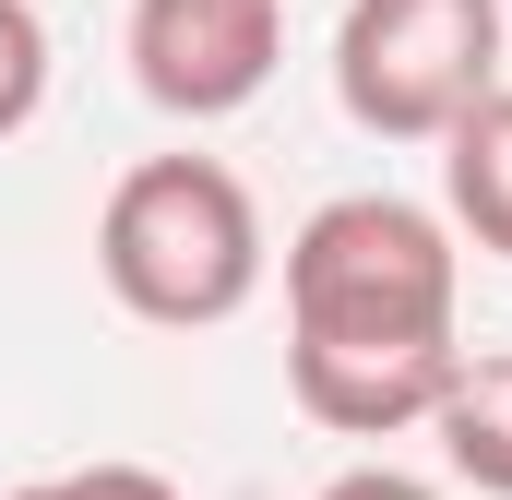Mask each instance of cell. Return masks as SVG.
<instances>
[{
	"label": "cell",
	"instance_id": "3957f363",
	"mask_svg": "<svg viewBox=\"0 0 512 500\" xmlns=\"http://www.w3.org/2000/svg\"><path fill=\"white\" fill-rule=\"evenodd\" d=\"M501 0H346L334 24V96L370 143H441L501 84Z\"/></svg>",
	"mask_w": 512,
	"mask_h": 500
},
{
	"label": "cell",
	"instance_id": "5b68a950",
	"mask_svg": "<svg viewBox=\"0 0 512 500\" xmlns=\"http://www.w3.org/2000/svg\"><path fill=\"white\" fill-rule=\"evenodd\" d=\"M453 370H465V346H286L298 417H322V429H346V441L429 429V405H441Z\"/></svg>",
	"mask_w": 512,
	"mask_h": 500
},
{
	"label": "cell",
	"instance_id": "9c48e42d",
	"mask_svg": "<svg viewBox=\"0 0 512 500\" xmlns=\"http://www.w3.org/2000/svg\"><path fill=\"white\" fill-rule=\"evenodd\" d=\"M0 500H179L155 465H72V477H36V489H0Z\"/></svg>",
	"mask_w": 512,
	"mask_h": 500
},
{
	"label": "cell",
	"instance_id": "30bf717a",
	"mask_svg": "<svg viewBox=\"0 0 512 500\" xmlns=\"http://www.w3.org/2000/svg\"><path fill=\"white\" fill-rule=\"evenodd\" d=\"M322 500H441V489H417V477H393V465H346Z\"/></svg>",
	"mask_w": 512,
	"mask_h": 500
},
{
	"label": "cell",
	"instance_id": "52a82bcc",
	"mask_svg": "<svg viewBox=\"0 0 512 500\" xmlns=\"http://www.w3.org/2000/svg\"><path fill=\"white\" fill-rule=\"evenodd\" d=\"M429 429H441V465L453 477H477L489 500H512V346L501 358H465V370L441 381Z\"/></svg>",
	"mask_w": 512,
	"mask_h": 500
},
{
	"label": "cell",
	"instance_id": "277c9868",
	"mask_svg": "<svg viewBox=\"0 0 512 500\" xmlns=\"http://www.w3.org/2000/svg\"><path fill=\"white\" fill-rule=\"evenodd\" d=\"M286 60V0H131V84L167 120H239Z\"/></svg>",
	"mask_w": 512,
	"mask_h": 500
},
{
	"label": "cell",
	"instance_id": "7a4b0ae2",
	"mask_svg": "<svg viewBox=\"0 0 512 500\" xmlns=\"http://www.w3.org/2000/svg\"><path fill=\"white\" fill-rule=\"evenodd\" d=\"M465 250L405 191H334L286 239V346H453Z\"/></svg>",
	"mask_w": 512,
	"mask_h": 500
},
{
	"label": "cell",
	"instance_id": "ba28073f",
	"mask_svg": "<svg viewBox=\"0 0 512 500\" xmlns=\"http://www.w3.org/2000/svg\"><path fill=\"white\" fill-rule=\"evenodd\" d=\"M48 108V24H36V0H0V143Z\"/></svg>",
	"mask_w": 512,
	"mask_h": 500
},
{
	"label": "cell",
	"instance_id": "8fae6325",
	"mask_svg": "<svg viewBox=\"0 0 512 500\" xmlns=\"http://www.w3.org/2000/svg\"><path fill=\"white\" fill-rule=\"evenodd\" d=\"M501 12H512V0H501Z\"/></svg>",
	"mask_w": 512,
	"mask_h": 500
},
{
	"label": "cell",
	"instance_id": "6da1fadb",
	"mask_svg": "<svg viewBox=\"0 0 512 500\" xmlns=\"http://www.w3.org/2000/svg\"><path fill=\"white\" fill-rule=\"evenodd\" d=\"M96 274L131 322L155 334H215L262 286V203L227 155H143L120 167L96 215Z\"/></svg>",
	"mask_w": 512,
	"mask_h": 500
},
{
	"label": "cell",
	"instance_id": "8992f818",
	"mask_svg": "<svg viewBox=\"0 0 512 500\" xmlns=\"http://www.w3.org/2000/svg\"><path fill=\"white\" fill-rule=\"evenodd\" d=\"M441 203H453V227L477 250L512 262V84H489L465 120L441 131Z\"/></svg>",
	"mask_w": 512,
	"mask_h": 500
}]
</instances>
